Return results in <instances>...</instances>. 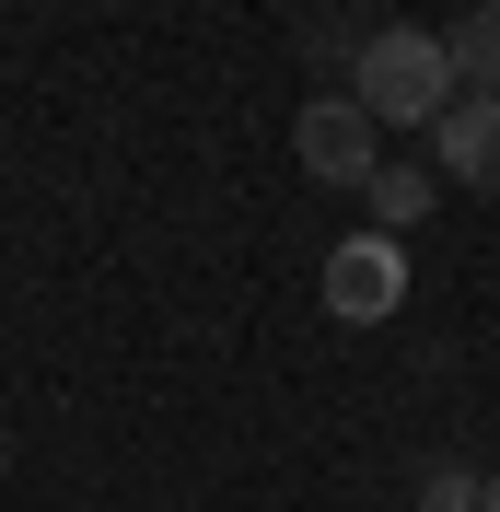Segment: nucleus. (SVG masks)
<instances>
[{
  "label": "nucleus",
  "instance_id": "5",
  "mask_svg": "<svg viewBox=\"0 0 500 512\" xmlns=\"http://www.w3.org/2000/svg\"><path fill=\"white\" fill-rule=\"evenodd\" d=\"M361 198H373V222H384V233H407V222H431L442 175H431V163H373V187H361Z\"/></svg>",
  "mask_w": 500,
  "mask_h": 512
},
{
  "label": "nucleus",
  "instance_id": "1",
  "mask_svg": "<svg viewBox=\"0 0 500 512\" xmlns=\"http://www.w3.org/2000/svg\"><path fill=\"white\" fill-rule=\"evenodd\" d=\"M349 94L373 105L384 128H431L466 82H454V47H442L431 24H373V35H361V59H349Z\"/></svg>",
  "mask_w": 500,
  "mask_h": 512
},
{
  "label": "nucleus",
  "instance_id": "6",
  "mask_svg": "<svg viewBox=\"0 0 500 512\" xmlns=\"http://www.w3.org/2000/svg\"><path fill=\"white\" fill-rule=\"evenodd\" d=\"M442 47H454V82H466V94H500V0H477Z\"/></svg>",
  "mask_w": 500,
  "mask_h": 512
},
{
  "label": "nucleus",
  "instance_id": "3",
  "mask_svg": "<svg viewBox=\"0 0 500 512\" xmlns=\"http://www.w3.org/2000/svg\"><path fill=\"white\" fill-rule=\"evenodd\" d=\"M407 303V256H396V233H349V245H326V315L338 326H384Z\"/></svg>",
  "mask_w": 500,
  "mask_h": 512
},
{
  "label": "nucleus",
  "instance_id": "2",
  "mask_svg": "<svg viewBox=\"0 0 500 512\" xmlns=\"http://www.w3.org/2000/svg\"><path fill=\"white\" fill-rule=\"evenodd\" d=\"M291 152H303L314 187H373V163H384V117L361 94H314L303 117H291Z\"/></svg>",
  "mask_w": 500,
  "mask_h": 512
},
{
  "label": "nucleus",
  "instance_id": "4",
  "mask_svg": "<svg viewBox=\"0 0 500 512\" xmlns=\"http://www.w3.org/2000/svg\"><path fill=\"white\" fill-rule=\"evenodd\" d=\"M431 163L466 198H500V94H454V105H442V117H431Z\"/></svg>",
  "mask_w": 500,
  "mask_h": 512
},
{
  "label": "nucleus",
  "instance_id": "7",
  "mask_svg": "<svg viewBox=\"0 0 500 512\" xmlns=\"http://www.w3.org/2000/svg\"><path fill=\"white\" fill-rule=\"evenodd\" d=\"M477 489H489V478H466L454 454H431V466H419V512H477Z\"/></svg>",
  "mask_w": 500,
  "mask_h": 512
},
{
  "label": "nucleus",
  "instance_id": "8",
  "mask_svg": "<svg viewBox=\"0 0 500 512\" xmlns=\"http://www.w3.org/2000/svg\"><path fill=\"white\" fill-rule=\"evenodd\" d=\"M477 512H500V478H489V489H477Z\"/></svg>",
  "mask_w": 500,
  "mask_h": 512
},
{
  "label": "nucleus",
  "instance_id": "9",
  "mask_svg": "<svg viewBox=\"0 0 500 512\" xmlns=\"http://www.w3.org/2000/svg\"><path fill=\"white\" fill-rule=\"evenodd\" d=\"M0 466H12V431H0Z\"/></svg>",
  "mask_w": 500,
  "mask_h": 512
}]
</instances>
